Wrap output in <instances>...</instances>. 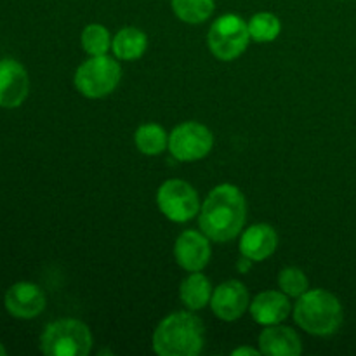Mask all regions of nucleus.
<instances>
[{"instance_id":"21","label":"nucleus","mask_w":356,"mask_h":356,"mask_svg":"<svg viewBox=\"0 0 356 356\" xmlns=\"http://www.w3.org/2000/svg\"><path fill=\"white\" fill-rule=\"evenodd\" d=\"M80 40H82L83 51L89 56H104L110 51V45L113 38H111L106 26L92 23L83 28Z\"/></svg>"},{"instance_id":"9","label":"nucleus","mask_w":356,"mask_h":356,"mask_svg":"<svg viewBox=\"0 0 356 356\" xmlns=\"http://www.w3.org/2000/svg\"><path fill=\"white\" fill-rule=\"evenodd\" d=\"M45 305L47 301H45L44 291L31 282H17L10 285L3 298L7 313L19 320L37 318L45 309Z\"/></svg>"},{"instance_id":"20","label":"nucleus","mask_w":356,"mask_h":356,"mask_svg":"<svg viewBox=\"0 0 356 356\" xmlns=\"http://www.w3.org/2000/svg\"><path fill=\"white\" fill-rule=\"evenodd\" d=\"M282 23L275 14L271 13H257L249 21V33L254 42L266 44L273 42L280 35Z\"/></svg>"},{"instance_id":"18","label":"nucleus","mask_w":356,"mask_h":356,"mask_svg":"<svg viewBox=\"0 0 356 356\" xmlns=\"http://www.w3.org/2000/svg\"><path fill=\"white\" fill-rule=\"evenodd\" d=\"M136 148L145 155H160L169 148V136L159 124H143L134 134Z\"/></svg>"},{"instance_id":"10","label":"nucleus","mask_w":356,"mask_h":356,"mask_svg":"<svg viewBox=\"0 0 356 356\" xmlns=\"http://www.w3.org/2000/svg\"><path fill=\"white\" fill-rule=\"evenodd\" d=\"M30 76L16 59H0V108L14 110L26 101Z\"/></svg>"},{"instance_id":"13","label":"nucleus","mask_w":356,"mask_h":356,"mask_svg":"<svg viewBox=\"0 0 356 356\" xmlns=\"http://www.w3.org/2000/svg\"><path fill=\"white\" fill-rule=\"evenodd\" d=\"M278 247V235L273 226L252 225L242 233L240 238V252L252 263H261L275 254Z\"/></svg>"},{"instance_id":"14","label":"nucleus","mask_w":356,"mask_h":356,"mask_svg":"<svg viewBox=\"0 0 356 356\" xmlns=\"http://www.w3.org/2000/svg\"><path fill=\"white\" fill-rule=\"evenodd\" d=\"M249 309L254 322L259 325H277L291 315V301L284 292L266 291L257 294L254 301H250Z\"/></svg>"},{"instance_id":"16","label":"nucleus","mask_w":356,"mask_h":356,"mask_svg":"<svg viewBox=\"0 0 356 356\" xmlns=\"http://www.w3.org/2000/svg\"><path fill=\"white\" fill-rule=\"evenodd\" d=\"M179 298L183 305L191 312L204 309L205 306L211 305L212 299L211 280L205 275H202L200 271H193L181 284Z\"/></svg>"},{"instance_id":"7","label":"nucleus","mask_w":356,"mask_h":356,"mask_svg":"<svg viewBox=\"0 0 356 356\" xmlns=\"http://www.w3.org/2000/svg\"><path fill=\"white\" fill-rule=\"evenodd\" d=\"M156 204L160 212L174 222H186L200 212L198 193L190 183L181 179H169L159 188Z\"/></svg>"},{"instance_id":"11","label":"nucleus","mask_w":356,"mask_h":356,"mask_svg":"<svg viewBox=\"0 0 356 356\" xmlns=\"http://www.w3.org/2000/svg\"><path fill=\"white\" fill-rule=\"evenodd\" d=\"M250 306V296L245 285L238 280H228L212 292L211 308L218 318L235 322L242 318Z\"/></svg>"},{"instance_id":"2","label":"nucleus","mask_w":356,"mask_h":356,"mask_svg":"<svg viewBox=\"0 0 356 356\" xmlns=\"http://www.w3.org/2000/svg\"><path fill=\"white\" fill-rule=\"evenodd\" d=\"M152 343L160 356H197L204 350V323L190 312L172 313L159 323Z\"/></svg>"},{"instance_id":"19","label":"nucleus","mask_w":356,"mask_h":356,"mask_svg":"<svg viewBox=\"0 0 356 356\" xmlns=\"http://www.w3.org/2000/svg\"><path fill=\"white\" fill-rule=\"evenodd\" d=\"M172 10L188 24H200L214 13V0H170Z\"/></svg>"},{"instance_id":"17","label":"nucleus","mask_w":356,"mask_h":356,"mask_svg":"<svg viewBox=\"0 0 356 356\" xmlns=\"http://www.w3.org/2000/svg\"><path fill=\"white\" fill-rule=\"evenodd\" d=\"M148 47V37L143 30L134 26H127L118 31L111 40V49L118 59L124 61H134L145 54Z\"/></svg>"},{"instance_id":"22","label":"nucleus","mask_w":356,"mask_h":356,"mask_svg":"<svg viewBox=\"0 0 356 356\" xmlns=\"http://www.w3.org/2000/svg\"><path fill=\"white\" fill-rule=\"evenodd\" d=\"M278 285H280L282 292L287 294L289 298H301L309 287V282L306 278L305 271L299 268H285L278 275Z\"/></svg>"},{"instance_id":"24","label":"nucleus","mask_w":356,"mask_h":356,"mask_svg":"<svg viewBox=\"0 0 356 356\" xmlns=\"http://www.w3.org/2000/svg\"><path fill=\"white\" fill-rule=\"evenodd\" d=\"M250 264H252V261H250V259H247L245 256H242V259L238 261V264H236V266H238V270L242 271V273H245V271H249Z\"/></svg>"},{"instance_id":"8","label":"nucleus","mask_w":356,"mask_h":356,"mask_svg":"<svg viewBox=\"0 0 356 356\" xmlns=\"http://www.w3.org/2000/svg\"><path fill=\"white\" fill-rule=\"evenodd\" d=\"M214 136L198 122H184L169 134V152L179 162H195L211 153Z\"/></svg>"},{"instance_id":"6","label":"nucleus","mask_w":356,"mask_h":356,"mask_svg":"<svg viewBox=\"0 0 356 356\" xmlns=\"http://www.w3.org/2000/svg\"><path fill=\"white\" fill-rule=\"evenodd\" d=\"M249 23L236 14H225L212 23L207 44L212 54L221 61H233L245 52L249 45Z\"/></svg>"},{"instance_id":"4","label":"nucleus","mask_w":356,"mask_h":356,"mask_svg":"<svg viewBox=\"0 0 356 356\" xmlns=\"http://www.w3.org/2000/svg\"><path fill=\"white\" fill-rule=\"evenodd\" d=\"M40 350L47 356H87L92 350V334L80 320H56L45 327Z\"/></svg>"},{"instance_id":"5","label":"nucleus","mask_w":356,"mask_h":356,"mask_svg":"<svg viewBox=\"0 0 356 356\" xmlns=\"http://www.w3.org/2000/svg\"><path fill=\"white\" fill-rule=\"evenodd\" d=\"M122 79V68L110 56H90L76 68V90L89 99H101L113 92Z\"/></svg>"},{"instance_id":"25","label":"nucleus","mask_w":356,"mask_h":356,"mask_svg":"<svg viewBox=\"0 0 356 356\" xmlns=\"http://www.w3.org/2000/svg\"><path fill=\"white\" fill-rule=\"evenodd\" d=\"M7 355V350H6V346H3L2 343H0V356H6Z\"/></svg>"},{"instance_id":"15","label":"nucleus","mask_w":356,"mask_h":356,"mask_svg":"<svg viewBox=\"0 0 356 356\" xmlns=\"http://www.w3.org/2000/svg\"><path fill=\"white\" fill-rule=\"evenodd\" d=\"M259 350L266 356H299L302 344L296 330L277 323L268 325L259 334Z\"/></svg>"},{"instance_id":"1","label":"nucleus","mask_w":356,"mask_h":356,"mask_svg":"<svg viewBox=\"0 0 356 356\" xmlns=\"http://www.w3.org/2000/svg\"><path fill=\"white\" fill-rule=\"evenodd\" d=\"M247 218V202L233 184H219L200 207L198 225L212 242H229L240 235Z\"/></svg>"},{"instance_id":"3","label":"nucleus","mask_w":356,"mask_h":356,"mask_svg":"<svg viewBox=\"0 0 356 356\" xmlns=\"http://www.w3.org/2000/svg\"><path fill=\"white\" fill-rule=\"evenodd\" d=\"M343 318L344 313L341 301L332 292L323 289L306 291L296 302V323L312 336H332L343 325Z\"/></svg>"},{"instance_id":"12","label":"nucleus","mask_w":356,"mask_h":356,"mask_svg":"<svg viewBox=\"0 0 356 356\" xmlns=\"http://www.w3.org/2000/svg\"><path fill=\"white\" fill-rule=\"evenodd\" d=\"M174 257L183 270L190 271V273L202 271L211 261L209 236L202 232H193V229L181 233L174 245Z\"/></svg>"},{"instance_id":"23","label":"nucleus","mask_w":356,"mask_h":356,"mask_svg":"<svg viewBox=\"0 0 356 356\" xmlns=\"http://www.w3.org/2000/svg\"><path fill=\"white\" fill-rule=\"evenodd\" d=\"M232 355L233 356H259V355H263L261 353V350H252V348H247V346H243V348H238V350H233L232 351Z\"/></svg>"}]
</instances>
